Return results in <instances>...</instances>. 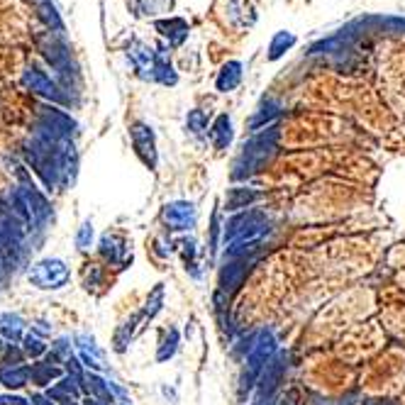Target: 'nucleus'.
<instances>
[{
    "mask_svg": "<svg viewBox=\"0 0 405 405\" xmlns=\"http://www.w3.org/2000/svg\"><path fill=\"white\" fill-rule=\"evenodd\" d=\"M127 56L132 59V64L137 66L139 76L142 78H156V64H159V56H156V49H151L145 42H134L127 49Z\"/></svg>",
    "mask_w": 405,
    "mask_h": 405,
    "instance_id": "obj_1",
    "label": "nucleus"
},
{
    "mask_svg": "<svg viewBox=\"0 0 405 405\" xmlns=\"http://www.w3.org/2000/svg\"><path fill=\"white\" fill-rule=\"evenodd\" d=\"M154 29L161 34V37L169 39L171 47H181L188 37V23L184 17H169V20H156Z\"/></svg>",
    "mask_w": 405,
    "mask_h": 405,
    "instance_id": "obj_2",
    "label": "nucleus"
},
{
    "mask_svg": "<svg viewBox=\"0 0 405 405\" xmlns=\"http://www.w3.org/2000/svg\"><path fill=\"white\" fill-rule=\"evenodd\" d=\"M228 20L237 27H249L254 23V8L249 0H228Z\"/></svg>",
    "mask_w": 405,
    "mask_h": 405,
    "instance_id": "obj_3",
    "label": "nucleus"
},
{
    "mask_svg": "<svg viewBox=\"0 0 405 405\" xmlns=\"http://www.w3.org/2000/svg\"><path fill=\"white\" fill-rule=\"evenodd\" d=\"M193 206L191 203H173L167 208V220L169 225H173V230H186L193 225Z\"/></svg>",
    "mask_w": 405,
    "mask_h": 405,
    "instance_id": "obj_4",
    "label": "nucleus"
},
{
    "mask_svg": "<svg viewBox=\"0 0 405 405\" xmlns=\"http://www.w3.org/2000/svg\"><path fill=\"white\" fill-rule=\"evenodd\" d=\"M239 81H242V64L239 62H230L222 66V71L217 73V90H222V93H230V90H234L239 86Z\"/></svg>",
    "mask_w": 405,
    "mask_h": 405,
    "instance_id": "obj_5",
    "label": "nucleus"
},
{
    "mask_svg": "<svg viewBox=\"0 0 405 405\" xmlns=\"http://www.w3.org/2000/svg\"><path fill=\"white\" fill-rule=\"evenodd\" d=\"M210 139H212V145H215L217 149H225V147L232 142V123H230L228 115H220L215 123H212Z\"/></svg>",
    "mask_w": 405,
    "mask_h": 405,
    "instance_id": "obj_6",
    "label": "nucleus"
},
{
    "mask_svg": "<svg viewBox=\"0 0 405 405\" xmlns=\"http://www.w3.org/2000/svg\"><path fill=\"white\" fill-rule=\"evenodd\" d=\"M132 137H134V145H137V149L145 154V161H149V156L156 161V154H154V137H151V132L145 127V125H134L132 127Z\"/></svg>",
    "mask_w": 405,
    "mask_h": 405,
    "instance_id": "obj_7",
    "label": "nucleus"
},
{
    "mask_svg": "<svg viewBox=\"0 0 405 405\" xmlns=\"http://www.w3.org/2000/svg\"><path fill=\"white\" fill-rule=\"evenodd\" d=\"M295 45V34L291 32H276L271 39V47H269V59L271 62H276V59H281L286 51L291 49V47Z\"/></svg>",
    "mask_w": 405,
    "mask_h": 405,
    "instance_id": "obj_8",
    "label": "nucleus"
},
{
    "mask_svg": "<svg viewBox=\"0 0 405 405\" xmlns=\"http://www.w3.org/2000/svg\"><path fill=\"white\" fill-rule=\"evenodd\" d=\"M25 84L32 86V90H39V93L54 95V86H51V81L49 78H45V73L37 71V69H27V73H25Z\"/></svg>",
    "mask_w": 405,
    "mask_h": 405,
    "instance_id": "obj_9",
    "label": "nucleus"
},
{
    "mask_svg": "<svg viewBox=\"0 0 405 405\" xmlns=\"http://www.w3.org/2000/svg\"><path fill=\"white\" fill-rule=\"evenodd\" d=\"M169 8H171V0H139V12H142V15L167 12Z\"/></svg>",
    "mask_w": 405,
    "mask_h": 405,
    "instance_id": "obj_10",
    "label": "nucleus"
},
{
    "mask_svg": "<svg viewBox=\"0 0 405 405\" xmlns=\"http://www.w3.org/2000/svg\"><path fill=\"white\" fill-rule=\"evenodd\" d=\"M186 125H188V130L195 134V137H200V134L208 130V117L203 115V110H193V112H188V120H186Z\"/></svg>",
    "mask_w": 405,
    "mask_h": 405,
    "instance_id": "obj_11",
    "label": "nucleus"
},
{
    "mask_svg": "<svg viewBox=\"0 0 405 405\" xmlns=\"http://www.w3.org/2000/svg\"><path fill=\"white\" fill-rule=\"evenodd\" d=\"M251 200H256V193H251V191L234 188L232 195H230V208H232V210H237V208H247Z\"/></svg>",
    "mask_w": 405,
    "mask_h": 405,
    "instance_id": "obj_12",
    "label": "nucleus"
}]
</instances>
